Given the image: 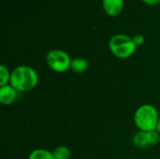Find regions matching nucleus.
<instances>
[{"label":"nucleus","instance_id":"f257e3e1","mask_svg":"<svg viewBox=\"0 0 160 159\" xmlns=\"http://www.w3.org/2000/svg\"><path fill=\"white\" fill-rule=\"evenodd\" d=\"M38 82V73L28 66H19L15 67L10 76V85L20 93L33 90Z\"/></svg>","mask_w":160,"mask_h":159},{"label":"nucleus","instance_id":"f03ea898","mask_svg":"<svg viewBox=\"0 0 160 159\" xmlns=\"http://www.w3.org/2000/svg\"><path fill=\"white\" fill-rule=\"evenodd\" d=\"M158 119V110L149 104H144L139 107L134 114V122L140 131L156 130Z\"/></svg>","mask_w":160,"mask_h":159},{"label":"nucleus","instance_id":"7ed1b4c3","mask_svg":"<svg viewBox=\"0 0 160 159\" xmlns=\"http://www.w3.org/2000/svg\"><path fill=\"white\" fill-rule=\"evenodd\" d=\"M109 49L114 56L126 59L135 53L137 46L132 37L124 34H117L111 37Z\"/></svg>","mask_w":160,"mask_h":159},{"label":"nucleus","instance_id":"20e7f679","mask_svg":"<svg viewBox=\"0 0 160 159\" xmlns=\"http://www.w3.org/2000/svg\"><path fill=\"white\" fill-rule=\"evenodd\" d=\"M46 63L52 71L63 73L70 68L71 58L65 51L53 49L47 53Z\"/></svg>","mask_w":160,"mask_h":159},{"label":"nucleus","instance_id":"39448f33","mask_svg":"<svg viewBox=\"0 0 160 159\" xmlns=\"http://www.w3.org/2000/svg\"><path fill=\"white\" fill-rule=\"evenodd\" d=\"M159 140V134L157 130L140 131L133 137V144L137 148H146L158 144Z\"/></svg>","mask_w":160,"mask_h":159},{"label":"nucleus","instance_id":"423d86ee","mask_svg":"<svg viewBox=\"0 0 160 159\" xmlns=\"http://www.w3.org/2000/svg\"><path fill=\"white\" fill-rule=\"evenodd\" d=\"M102 7L107 15L116 17L123 10L124 0H102Z\"/></svg>","mask_w":160,"mask_h":159},{"label":"nucleus","instance_id":"0eeeda50","mask_svg":"<svg viewBox=\"0 0 160 159\" xmlns=\"http://www.w3.org/2000/svg\"><path fill=\"white\" fill-rule=\"evenodd\" d=\"M17 93L10 84L0 86V102L7 106L12 104L17 97Z\"/></svg>","mask_w":160,"mask_h":159},{"label":"nucleus","instance_id":"6e6552de","mask_svg":"<svg viewBox=\"0 0 160 159\" xmlns=\"http://www.w3.org/2000/svg\"><path fill=\"white\" fill-rule=\"evenodd\" d=\"M88 68V62L82 57H75L71 59L70 69L76 73H82Z\"/></svg>","mask_w":160,"mask_h":159},{"label":"nucleus","instance_id":"1a4fd4ad","mask_svg":"<svg viewBox=\"0 0 160 159\" xmlns=\"http://www.w3.org/2000/svg\"><path fill=\"white\" fill-rule=\"evenodd\" d=\"M28 159H54L52 152L45 149H36L32 151Z\"/></svg>","mask_w":160,"mask_h":159},{"label":"nucleus","instance_id":"9d476101","mask_svg":"<svg viewBox=\"0 0 160 159\" xmlns=\"http://www.w3.org/2000/svg\"><path fill=\"white\" fill-rule=\"evenodd\" d=\"M54 159H68L70 157L69 149L66 146H58L52 151Z\"/></svg>","mask_w":160,"mask_h":159},{"label":"nucleus","instance_id":"9b49d317","mask_svg":"<svg viewBox=\"0 0 160 159\" xmlns=\"http://www.w3.org/2000/svg\"><path fill=\"white\" fill-rule=\"evenodd\" d=\"M10 76H11V73L8 71V69L1 65L0 66V86H4V85H7L8 82H9L10 81Z\"/></svg>","mask_w":160,"mask_h":159},{"label":"nucleus","instance_id":"f8f14e48","mask_svg":"<svg viewBox=\"0 0 160 159\" xmlns=\"http://www.w3.org/2000/svg\"><path fill=\"white\" fill-rule=\"evenodd\" d=\"M132 38H133V41L135 42L136 46H141L144 43V37L141 34L135 35Z\"/></svg>","mask_w":160,"mask_h":159},{"label":"nucleus","instance_id":"ddd939ff","mask_svg":"<svg viewBox=\"0 0 160 159\" xmlns=\"http://www.w3.org/2000/svg\"><path fill=\"white\" fill-rule=\"evenodd\" d=\"M142 2L149 6H155V5L159 4L160 0H142Z\"/></svg>","mask_w":160,"mask_h":159},{"label":"nucleus","instance_id":"4468645a","mask_svg":"<svg viewBox=\"0 0 160 159\" xmlns=\"http://www.w3.org/2000/svg\"><path fill=\"white\" fill-rule=\"evenodd\" d=\"M156 130L158 131V133L160 135V118L158 119V125H157V127H156Z\"/></svg>","mask_w":160,"mask_h":159}]
</instances>
